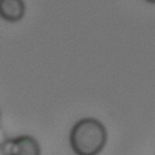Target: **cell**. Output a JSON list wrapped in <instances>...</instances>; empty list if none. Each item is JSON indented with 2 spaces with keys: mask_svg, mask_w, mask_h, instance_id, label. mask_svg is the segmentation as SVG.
I'll return each mask as SVG.
<instances>
[{
  "mask_svg": "<svg viewBox=\"0 0 155 155\" xmlns=\"http://www.w3.org/2000/svg\"><path fill=\"white\" fill-rule=\"evenodd\" d=\"M107 138V130L102 122L86 117L71 127L69 143L76 155H98L104 149Z\"/></svg>",
  "mask_w": 155,
  "mask_h": 155,
  "instance_id": "6da1fadb",
  "label": "cell"
},
{
  "mask_svg": "<svg viewBox=\"0 0 155 155\" xmlns=\"http://www.w3.org/2000/svg\"><path fill=\"white\" fill-rule=\"evenodd\" d=\"M3 155H41L38 141L30 135L8 139L1 147Z\"/></svg>",
  "mask_w": 155,
  "mask_h": 155,
  "instance_id": "7a4b0ae2",
  "label": "cell"
},
{
  "mask_svg": "<svg viewBox=\"0 0 155 155\" xmlns=\"http://www.w3.org/2000/svg\"><path fill=\"white\" fill-rule=\"evenodd\" d=\"M25 4L21 0H0V17L10 23L23 19L25 14Z\"/></svg>",
  "mask_w": 155,
  "mask_h": 155,
  "instance_id": "3957f363",
  "label": "cell"
},
{
  "mask_svg": "<svg viewBox=\"0 0 155 155\" xmlns=\"http://www.w3.org/2000/svg\"><path fill=\"white\" fill-rule=\"evenodd\" d=\"M8 140L6 134L4 132V130L0 127V148L2 147V145L5 143V142Z\"/></svg>",
  "mask_w": 155,
  "mask_h": 155,
  "instance_id": "277c9868",
  "label": "cell"
},
{
  "mask_svg": "<svg viewBox=\"0 0 155 155\" xmlns=\"http://www.w3.org/2000/svg\"><path fill=\"white\" fill-rule=\"evenodd\" d=\"M0 155H3V154H2V150H1V151H0Z\"/></svg>",
  "mask_w": 155,
  "mask_h": 155,
  "instance_id": "5b68a950",
  "label": "cell"
},
{
  "mask_svg": "<svg viewBox=\"0 0 155 155\" xmlns=\"http://www.w3.org/2000/svg\"><path fill=\"white\" fill-rule=\"evenodd\" d=\"M0 119H1V112H0Z\"/></svg>",
  "mask_w": 155,
  "mask_h": 155,
  "instance_id": "8992f818",
  "label": "cell"
},
{
  "mask_svg": "<svg viewBox=\"0 0 155 155\" xmlns=\"http://www.w3.org/2000/svg\"><path fill=\"white\" fill-rule=\"evenodd\" d=\"M0 151H1V148H0Z\"/></svg>",
  "mask_w": 155,
  "mask_h": 155,
  "instance_id": "52a82bcc",
  "label": "cell"
}]
</instances>
